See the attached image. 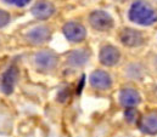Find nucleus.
Instances as JSON below:
<instances>
[{
  "mask_svg": "<svg viewBox=\"0 0 157 137\" xmlns=\"http://www.w3.org/2000/svg\"><path fill=\"white\" fill-rule=\"evenodd\" d=\"M128 17L132 22L140 26H151L157 21V11L146 1L136 0L132 4Z\"/></svg>",
  "mask_w": 157,
  "mask_h": 137,
  "instance_id": "1",
  "label": "nucleus"
},
{
  "mask_svg": "<svg viewBox=\"0 0 157 137\" xmlns=\"http://www.w3.org/2000/svg\"><path fill=\"white\" fill-rule=\"evenodd\" d=\"M89 23L95 31L107 32L113 27V18L106 11L95 10L89 15Z\"/></svg>",
  "mask_w": 157,
  "mask_h": 137,
  "instance_id": "2",
  "label": "nucleus"
},
{
  "mask_svg": "<svg viewBox=\"0 0 157 137\" xmlns=\"http://www.w3.org/2000/svg\"><path fill=\"white\" fill-rule=\"evenodd\" d=\"M57 61H59L57 55L55 52L48 51V50L40 51L34 57V63H36L37 68L39 69V70H43V72L52 70L56 67Z\"/></svg>",
  "mask_w": 157,
  "mask_h": 137,
  "instance_id": "3",
  "label": "nucleus"
},
{
  "mask_svg": "<svg viewBox=\"0 0 157 137\" xmlns=\"http://www.w3.org/2000/svg\"><path fill=\"white\" fill-rule=\"evenodd\" d=\"M62 32L66 36L67 40L72 41V43H79V41H83L86 36V31H85V27L83 24H80L78 22H67L63 28H62Z\"/></svg>",
  "mask_w": 157,
  "mask_h": 137,
  "instance_id": "4",
  "label": "nucleus"
},
{
  "mask_svg": "<svg viewBox=\"0 0 157 137\" xmlns=\"http://www.w3.org/2000/svg\"><path fill=\"white\" fill-rule=\"evenodd\" d=\"M119 40L123 45L129 47H136L144 44L145 38L140 31L133 29V28H124L119 33Z\"/></svg>",
  "mask_w": 157,
  "mask_h": 137,
  "instance_id": "5",
  "label": "nucleus"
},
{
  "mask_svg": "<svg viewBox=\"0 0 157 137\" xmlns=\"http://www.w3.org/2000/svg\"><path fill=\"white\" fill-rule=\"evenodd\" d=\"M17 79H18V69L15 66H11L0 78V90L4 94L10 95L13 91Z\"/></svg>",
  "mask_w": 157,
  "mask_h": 137,
  "instance_id": "6",
  "label": "nucleus"
},
{
  "mask_svg": "<svg viewBox=\"0 0 157 137\" xmlns=\"http://www.w3.org/2000/svg\"><path fill=\"white\" fill-rule=\"evenodd\" d=\"M121 58V52L117 47L112 45H105L100 50V62L104 66L112 67L117 65L118 61Z\"/></svg>",
  "mask_w": 157,
  "mask_h": 137,
  "instance_id": "7",
  "label": "nucleus"
},
{
  "mask_svg": "<svg viewBox=\"0 0 157 137\" xmlns=\"http://www.w3.org/2000/svg\"><path fill=\"white\" fill-rule=\"evenodd\" d=\"M90 85L96 90H107L112 85L111 76L104 70H95L90 75Z\"/></svg>",
  "mask_w": 157,
  "mask_h": 137,
  "instance_id": "8",
  "label": "nucleus"
},
{
  "mask_svg": "<svg viewBox=\"0 0 157 137\" xmlns=\"http://www.w3.org/2000/svg\"><path fill=\"white\" fill-rule=\"evenodd\" d=\"M54 13H55V6L46 0L38 1L32 7V15L38 20H48Z\"/></svg>",
  "mask_w": 157,
  "mask_h": 137,
  "instance_id": "9",
  "label": "nucleus"
},
{
  "mask_svg": "<svg viewBox=\"0 0 157 137\" xmlns=\"http://www.w3.org/2000/svg\"><path fill=\"white\" fill-rule=\"evenodd\" d=\"M50 29L45 26H37L34 28H32L28 33H27V39L29 43L34 44V45H40L46 43L50 39Z\"/></svg>",
  "mask_w": 157,
  "mask_h": 137,
  "instance_id": "10",
  "label": "nucleus"
},
{
  "mask_svg": "<svg viewBox=\"0 0 157 137\" xmlns=\"http://www.w3.org/2000/svg\"><path fill=\"white\" fill-rule=\"evenodd\" d=\"M119 102L124 107L133 108L134 106L140 103V95L134 89H124L119 94Z\"/></svg>",
  "mask_w": 157,
  "mask_h": 137,
  "instance_id": "11",
  "label": "nucleus"
},
{
  "mask_svg": "<svg viewBox=\"0 0 157 137\" xmlns=\"http://www.w3.org/2000/svg\"><path fill=\"white\" fill-rule=\"evenodd\" d=\"M140 129L150 135L157 134V110L146 114L140 121Z\"/></svg>",
  "mask_w": 157,
  "mask_h": 137,
  "instance_id": "12",
  "label": "nucleus"
},
{
  "mask_svg": "<svg viewBox=\"0 0 157 137\" xmlns=\"http://www.w3.org/2000/svg\"><path fill=\"white\" fill-rule=\"evenodd\" d=\"M89 60V54L85 51V50H76L73 51L70 57H68V62L73 66H83L86 61Z\"/></svg>",
  "mask_w": 157,
  "mask_h": 137,
  "instance_id": "13",
  "label": "nucleus"
},
{
  "mask_svg": "<svg viewBox=\"0 0 157 137\" xmlns=\"http://www.w3.org/2000/svg\"><path fill=\"white\" fill-rule=\"evenodd\" d=\"M10 13L5 10H0V28L6 26L9 22H10Z\"/></svg>",
  "mask_w": 157,
  "mask_h": 137,
  "instance_id": "14",
  "label": "nucleus"
},
{
  "mask_svg": "<svg viewBox=\"0 0 157 137\" xmlns=\"http://www.w3.org/2000/svg\"><path fill=\"white\" fill-rule=\"evenodd\" d=\"M136 115H138V113H136V110H135L134 108H129V109H127V112H125V118H127V120L130 121V123L136 119Z\"/></svg>",
  "mask_w": 157,
  "mask_h": 137,
  "instance_id": "15",
  "label": "nucleus"
},
{
  "mask_svg": "<svg viewBox=\"0 0 157 137\" xmlns=\"http://www.w3.org/2000/svg\"><path fill=\"white\" fill-rule=\"evenodd\" d=\"M4 1L10 4V5H15V6L22 7V6H26L27 4H29V1H32V0H4Z\"/></svg>",
  "mask_w": 157,
  "mask_h": 137,
  "instance_id": "16",
  "label": "nucleus"
}]
</instances>
